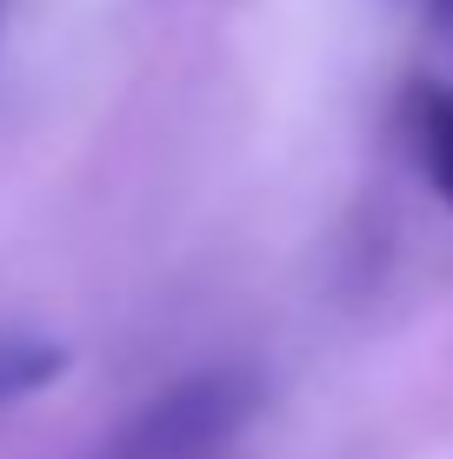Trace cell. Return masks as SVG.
<instances>
[{"label": "cell", "mask_w": 453, "mask_h": 459, "mask_svg": "<svg viewBox=\"0 0 453 459\" xmlns=\"http://www.w3.org/2000/svg\"><path fill=\"white\" fill-rule=\"evenodd\" d=\"M260 413V373L200 367L127 413L87 459H221Z\"/></svg>", "instance_id": "obj_1"}, {"label": "cell", "mask_w": 453, "mask_h": 459, "mask_svg": "<svg viewBox=\"0 0 453 459\" xmlns=\"http://www.w3.org/2000/svg\"><path fill=\"white\" fill-rule=\"evenodd\" d=\"M400 120H407V134H414V153H420L427 186L440 194V207L453 213V87L414 81L407 100H400Z\"/></svg>", "instance_id": "obj_2"}, {"label": "cell", "mask_w": 453, "mask_h": 459, "mask_svg": "<svg viewBox=\"0 0 453 459\" xmlns=\"http://www.w3.org/2000/svg\"><path fill=\"white\" fill-rule=\"evenodd\" d=\"M67 340L54 333H27V326H0V413L21 400L47 393L60 373H67Z\"/></svg>", "instance_id": "obj_3"}, {"label": "cell", "mask_w": 453, "mask_h": 459, "mask_svg": "<svg viewBox=\"0 0 453 459\" xmlns=\"http://www.w3.org/2000/svg\"><path fill=\"white\" fill-rule=\"evenodd\" d=\"M427 13H433V27L453 40V0H427Z\"/></svg>", "instance_id": "obj_4"}]
</instances>
